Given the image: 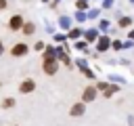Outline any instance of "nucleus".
<instances>
[{
	"label": "nucleus",
	"mask_w": 134,
	"mask_h": 126,
	"mask_svg": "<svg viewBox=\"0 0 134 126\" xmlns=\"http://www.w3.org/2000/svg\"><path fill=\"white\" fill-rule=\"evenodd\" d=\"M19 90H21L23 94H27V92H34V90H36V82H34L31 78H27V80H23V82H21Z\"/></svg>",
	"instance_id": "obj_4"
},
{
	"label": "nucleus",
	"mask_w": 134,
	"mask_h": 126,
	"mask_svg": "<svg viewBox=\"0 0 134 126\" xmlns=\"http://www.w3.org/2000/svg\"><path fill=\"white\" fill-rule=\"evenodd\" d=\"M115 90H117V86H107V88H105V97H111Z\"/></svg>",
	"instance_id": "obj_9"
},
{
	"label": "nucleus",
	"mask_w": 134,
	"mask_h": 126,
	"mask_svg": "<svg viewBox=\"0 0 134 126\" xmlns=\"http://www.w3.org/2000/svg\"><path fill=\"white\" fill-rule=\"evenodd\" d=\"M13 105H15V99H13V97H6V99L2 101V107H4V109H10Z\"/></svg>",
	"instance_id": "obj_8"
},
{
	"label": "nucleus",
	"mask_w": 134,
	"mask_h": 126,
	"mask_svg": "<svg viewBox=\"0 0 134 126\" xmlns=\"http://www.w3.org/2000/svg\"><path fill=\"white\" fill-rule=\"evenodd\" d=\"M94 88H96V90H105V88H107V84H105V82H98Z\"/></svg>",
	"instance_id": "obj_10"
},
{
	"label": "nucleus",
	"mask_w": 134,
	"mask_h": 126,
	"mask_svg": "<svg viewBox=\"0 0 134 126\" xmlns=\"http://www.w3.org/2000/svg\"><path fill=\"white\" fill-rule=\"evenodd\" d=\"M86 113V105L84 103H75L71 109H69V116L71 118H80V116H84Z\"/></svg>",
	"instance_id": "obj_5"
},
{
	"label": "nucleus",
	"mask_w": 134,
	"mask_h": 126,
	"mask_svg": "<svg viewBox=\"0 0 134 126\" xmlns=\"http://www.w3.org/2000/svg\"><path fill=\"white\" fill-rule=\"evenodd\" d=\"M2 8H6V0H0V10Z\"/></svg>",
	"instance_id": "obj_11"
},
{
	"label": "nucleus",
	"mask_w": 134,
	"mask_h": 126,
	"mask_svg": "<svg viewBox=\"0 0 134 126\" xmlns=\"http://www.w3.org/2000/svg\"><path fill=\"white\" fill-rule=\"evenodd\" d=\"M21 25H23V17H21V15H15V17H10V21H8V27H10L13 32H19V29H21Z\"/></svg>",
	"instance_id": "obj_6"
},
{
	"label": "nucleus",
	"mask_w": 134,
	"mask_h": 126,
	"mask_svg": "<svg viewBox=\"0 0 134 126\" xmlns=\"http://www.w3.org/2000/svg\"><path fill=\"white\" fill-rule=\"evenodd\" d=\"M2 50H4V46H2V40H0V55H2Z\"/></svg>",
	"instance_id": "obj_12"
},
{
	"label": "nucleus",
	"mask_w": 134,
	"mask_h": 126,
	"mask_svg": "<svg viewBox=\"0 0 134 126\" xmlns=\"http://www.w3.org/2000/svg\"><path fill=\"white\" fill-rule=\"evenodd\" d=\"M27 44H23V42H19V44H15L13 48H10V55L13 57H23V55H27Z\"/></svg>",
	"instance_id": "obj_3"
},
{
	"label": "nucleus",
	"mask_w": 134,
	"mask_h": 126,
	"mask_svg": "<svg viewBox=\"0 0 134 126\" xmlns=\"http://www.w3.org/2000/svg\"><path fill=\"white\" fill-rule=\"evenodd\" d=\"M21 34H25V36H31L34 32H36V27H34V23H29V21H23V25H21V29H19Z\"/></svg>",
	"instance_id": "obj_7"
},
{
	"label": "nucleus",
	"mask_w": 134,
	"mask_h": 126,
	"mask_svg": "<svg viewBox=\"0 0 134 126\" xmlns=\"http://www.w3.org/2000/svg\"><path fill=\"white\" fill-rule=\"evenodd\" d=\"M96 92H98V90H96L94 86H86V88H84V92H82V103L86 105V103L94 101V99H96Z\"/></svg>",
	"instance_id": "obj_2"
},
{
	"label": "nucleus",
	"mask_w": 134,
	"mask_h": 126,
	"mask_svg": "<svg viewBox=\"0 0 134 126\" xmlns=\"http://www.w3.org/2000/svg\"><path fill=\"white\" fill-rule=\"evenodd\" d=\"M44 74H48V76H52V74H57V69H59V65H57V61H54V57H52V52H46L44 55Z\"/></svg>",
	"instance_id": "obj_1"
}]
</instances>
